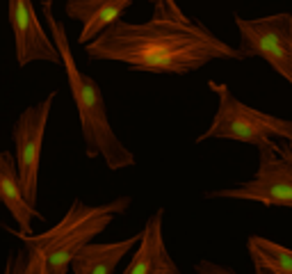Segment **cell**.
Segmentation results:
<instances>
[{
	"label": "cell",
	"mask_w": 292,
	"mask_h": 274,
	"mask_svg": "<svg viewBox=\"0 0 292 274\" xmlns=\"http://www.w3.org/2000/svg\"><path fill=\"white\" fill-rule=\"evenodd\" d=\"M9 25L14 32V48L18 67H28L30 62H51L60 64L62 55L57 46L51 41L37 18V9L32 0H9Z\"/></svg>",
	"instance_id": "cell-8"
},
{
	"label": "cell",
	"mask_w": 292,
	"mask_h": 274,
	"mask_svg": "<svg viewBox=\"0 0 292 274\" xmlns=\"http://www.w3.org/2000/svg\"><path fill=\"white\" fill-rule=\"evenodd\" d=\"M133 5V0H67V16L83 23L78 41L87 46L89 41L121 18V14Z\"/></svg>",
	"instance_id": "cell-11"
},
{
	"label": "cell",
	"mask_w": 292,
	"mask_h": 274,
	"mask_svg": "<svg viewBox=\"0 0 292 274\" xmlns=\"http://www.w3.org/2000/svg\"><path fill=\"white\" fill-rule=\"evenodd\" d=\"M208 87L217 94L219 105L210 128L196 137V144L208 140H233L260 148L270 144L272 137H281L283 142L292 144V119H281L249 108L233 96V91L224 82L208 80Z\"/></svg>",
	"instance_id": "cell-4"
},
{
	"label": "cell",
	"mask_w": 292,
	"mask_h": 274,
	"mask_svg": "<svg viewBox=\"0 0 292 274\" xmlns=\"http://www.w3.org/2000/svg\"><path fill=\"white\" fill-rule=\"evenodd\" d=\"M260 160L258 171L251 181L235 187L206 192L208 199H238V201H258L262 206H285L292 208V144L278 146L272 140L270 144L258 148Z\"/></svg>",
	"instance_id": "cell-5"
},
{
	"label": "cell",
	"mask_w": 292,
	"mask_h": 274,
	"mask_svg": "<svg viewBox=\"0 0 292 274\" xmlns=\"http://www.w3.org/2000/svg\"><path fill=\"white\" fill-rule=\"evenodd\" d=\"M41 12L52 32L55 46L62 55V64H64V73L69 80L71 96L78 108V117H80V130L85 137V156L87 158H103L107 169H123V167H135V156L133 151H128L121 140L114 135L110 119H107V108H105L103 94L98 82L89 75L80 73V69L75 64L71 44L67 37V28L60 18L52 14V0H41Z\"/></svg>",
	"instance_id": "cell-3"
},
{
	"label": "cell",
	"mask_w": 292,
	"mask_h": 274,
	"mask_svg": "<svg viewBox=\"0 0 292 274\" xmlns=\"http://www.w3.org/2000/svg\"><path fill=\"white\" fill-rule=\"evenodd\" d=\"M130 203V197H119L101 206H87L85 201L73 199L62 222L37 236H23L18 231L2 226L7 233L23 240V252L18 254L21 258L9 270L23 274H67L75 254L91 242V237L103 233L117 215H123Z\"/></svg>",
	"instance_id": "cell-2"
},
{
	"label": "cell",
	"mask_w": 292,
	"mask_h": 274,
	"mask_svg": "<svg viewBox=\"0 0 292 274\" xmlns=\"http://www.w3.org/2000/svg\"><path fill=\"white\" fill-rule=\"evenodd\" d=\"M162 217H165V208H157L149 217L139 237V249L126 265L123 274H178V267L165 247Z\"/></svg>",
	"instance_id": "cell-9"
},
{
	"label": "cell",
	"mask_w": 292,
	"mask_h": 274,
	"mask_svg": "<svg viewBox=\"0 0 292 274\" xmlns=\"http://www.w3.org/2000/svg\"><path fill=\"white\" fill-rule=\"evenodd\" d=\"M139 237H142V233L128 237V240H121V242H110V245L87 242V245L73 256L71 270H73L75 274H112V272H117L119 260L139 242Z\"/></svg>",
	"instance_id": "cell-12"
},
{
	"label": "cell",
	"mask_w": 292,
	"mask_h": 274,
	"mask_svg": "<svg viewBox=\"0 0 292 274\" xmlns=\"http://www.w3.org/2000/svg\"><path fill=\"white\" fill-rule=\"evenodd\" d=\"M242 57H260L292 87V14L278 12L262 18L235 14Z\"/></svg>",
	"instance_id": "cell-6"
},
{
	"label": "cell",
	"mask_w": 292,
	"mask_h": 274,
	"mask_svg": "<svg viewBox=\"0 0 292 274\" xmlns=\"http://www.w3.org/2000/svg\"><path fill=\"white\" fill-rule=\"evenodd\" d=\"M0 203L7 208L18 224V233L30 236L32 222H44V215L25 199L21 187V176L16 167V156L12 151H0Z\"/></svg>",
	"instance_id": "cell-10"
},
{
	"label": "cell",
	"mask_w": 292,
	"mask_h": 274,
	"mask_svg": "<svg viewBox=\"0 0 292 274\" xmlns=\"http://www.w3.org/2000/svg\"><path fill=\"white\" fill-rule=\"evenodd\" d=\"M153 5V16L155 18H176V21H189V16L183 14V9L178 7L176 0H149Z\"/></svg>",
	"instance_id": "cell-14"
},
{
	"label": "cell",
	"mask_w": 292,
	"mask_h": 274,
	"mask_svg": "<svg viewBox=\"0 0 292 274\" xmlns=\"http://www.w3.org/2000/svg\"><path fill=\"white\" fill-rule=\"evenodd\" d=\"M194 270H196V272H201V274H210V272H215V274H233L231 267L215 265V263H206V260H201V263H196Z\"/></svg>",
	"instance_id": "cell-15"
},
{
	"label": "cell",
	"mask_w": 292,
	"mask_h": 274,
	"mask_svg": "<svg viewBox=\"0 0 292 274\" xmlns=\"http://www.w3.org/2000/svg\"><path fill=\"white\" fill-rule=\"evenodd\" d=\"M57 98V91H51L44 101L30 105L18 114L12 126V140H14V156L21 187L25 199L32 206L37 203V185H39V164H41V146H44L46 124L51 117L52 103Z\"/></svg>",
	"instance_id": "cell-7"
},
{
	"label": "cell",
	"mask_w": 292,
	"mask_h": 274,
	"mask_svg": "<svg viewBox=\"0 0 292 274\" xmlns=\"http://www.w3.org/2000/svg\"><path fill=\"white\" fill-rule=\"evenodd\" d=\"M89 59L123 62L135 71L185 75L212 59H244L201 23L151 18L146 23L117 21L85 46Z\"/></svg>",
	"instance_id": "cell-1"
},
{
	"label": "cell",
	"mask_w": 292,
	"mask_h": 274,
	"mask_svg": "<svg viewBox=\"0 0 292 274\" xmlns=\"http://www.w3.org/2000/svg\"><path fill=\"white\" fill-rule=\"evenodd\" d=\"M247 249L258 274H292V249L262 236H251Z\"/></svg>",
	"instance_id": "cell-13"
}]
</instances>
